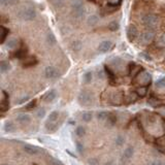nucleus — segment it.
<instances>
[{"label": "nucleus", "mask_w": 165, "mask_h": 165, "mask_svg": "<svg viewBox=\"0 0 165 165\" xmlns=\"http://www.w3.org/2000/svg\"><path fill=\"white\" fill-rule=\"evenodd\" d=\"M73 165H75V164H73Z\"/></svg>", "instance_id": "57"}, {"label": "nucleus", "mask_w": 165, "mask_h": 165, "mask_svg": "<svg viewBox=\"0 0 165 165\" xmlns=\"http://www.w3.org/2000/svg\"><path fill=\"white\" fill-rule=\"evenodd\" d=\"M110 115H111V113H107V111H99V113H97V119L99 121L106 122Z\"/></svg>", "instance_id": "32"}, {"label": "nucleus", "mask_w": 165, "mask_h": 165, "mask_svg": "<svg viewBox=\"0 0 165 165\" xmlns=\"http://www.w3.org/2000/svg\"><path fill=\"white\" fill-rule=\"evenodd\" d=\"M87 22L90 26H95V25L99 22V18H98V16H96V15H92V16H90L88 18Z\"/></svg>", "instance_id": "31"}, {"label": "nucleus", "mask_w": 165, "mask_h": 165, "mask_svg": "<svg viewBox=\"0 0 165 165\" xmlns=\"http://www.w3.org/2000/svg\"><path fill=\"white\" fill-rule=\"evenodd\" d=\"M52 3L56 8H60V7L63 6V3H64V0H52Z\"/></svg>", "instance_id": "44"}, {"label": "nucleus", "mask_w": 165, "mask_h": 165, "mask_svg": "<svg viewBox=\"0 0 165 165\" xmlns=\"http://www.w3.org/2000/svg\"><path fill=\"white\" fill-rule=\"evenodd\" d=\"M107 3L113 7H118L122 3V0H107Z\"/></svg>", "instance_id": "41"}, {"label": "nucleus", "mask_w": 165, "mask_h": 165, "mask_svg": "<svg viewBox=\"0 0 165 165\" xmlns=\"http://www.w3.org/2000/svg\"><path fill=\"white\" fill-rule=\"evenodd\" d=\"M158 42L161 45H165V33H163V34L161 35V36L159 37L158 39Z\"/></svg>", "instance_id": "51"}, {"label": "nucleus", "mask_w": 165, "mask_h": 165, "mask_svg": "<svg viewBox=\"0 0 165 165\" xmlns=\"http://www.w3.org/2000/svg\"><path fill=\"white\" fill-rule=\"evenodd\" d=\"M155 86H156V88H158V89L165 88V77L158 78V80L156 81V83H155Z\"/></svg>", "instance_id": "35"}, {"label": "nucleus", "mask_w": 165, "mask_h": 165, "mask_svg": "<svg viewBox=\"0 0 165 165\" xmlns=\"http://www.w3.org/2000/svg\"><path fill=\"white\" fill-rule=\"evenodd\" d=\"M47 42L50 45H54L56 42H57V39H56L54 33H52V32L48 33V34H47Z\"/></svg>", "instance_id": "30"}, {"label": "nucleus", "mask_w": 165, "mask_h": 165, "mask_svg": "<svg viewBox=\"0 0 165 165\" xmlns=\"http://www.w3.org/2000/svg\"><path fill=\"white\" fill-rule=\"evenodd\" d=\"M93 80V73L91 71H87L84 73L83 75V82L84 84H86V85H88V84H90L91 82H92Z\"/></svg>", "instance_id": "25"}, {"label": "nucleus", "mask_w": 165, "mask_h": 165, "mask_svg": "<svg viewBox=\"0 0 165 165\" xmlns=\"http://www.w3.org/2000/svg\"><path fill=\"white\" fill-rule=\"evenodd\" d=\"M88 164L89 165H100L99 160L97 158H90L88 160Z\"/></svg>", "instance_id": "49"}, {"label": "nucleus", "mask_w": 165, "mask_h": 165, "mask_svg": "<svg viewBox=\"0 0 165 165\" xmlns=\"http://www.w3.org/2000/svg\"><path fill=\"white\" fill-rule=\"evenodd\" d=\"M51 165H62L60 161H58L57 159H52L51 160Z\"/></svg>", "instance_id": "52"}, {"label": "nucleus", "mask_w": 165, "mask_h": 165, "mask_svg": "<svg viewBox=\"0 0 165 165\" xmlns=\"http://www.w3.org/2000/svg\"><path fill=\"white\" fill-rule=\"evenodd\" d=\"M148 165H165V164L161 161V160L154 159V160H152V161H150L148 163Z\"/></svg>", "instance_id": "47"}, {"label": "nucleus", "mask_w": 165, "mask_h": 165, "mask_svg": "<svg viewBox=\"0 0 165 165\" xmlns=\"http://www.w3.org/2000/svg\"><path fill=\"white\" fill-rule=\"evenodd\" d=\"M98 78H100V80H103V78H104V72H103L102 70H100V71L98 72Z\"/></svg>", "instance_id": "53"}, {"label": "nucleus", "mask_w": 165, "mask_h": 165, "mask_svg": "<svg viewBox=\"0 0 165 165\" xmlns=\"http://www.w3.org/2000/svg\"><path fill=\"white\" fill-rule=\"evenodd\" d=\"M119 27H120V25H119V23L117 21L111 22L110 25H108V29H110L111 31H117V30L119 29Z\"/></svg>", "instance_id": "38"}, {"label": "nucleus", "mask_w": 165, "mask_h": 165, "mask_svg": "<svg viewBox=\"0 0 165 165\" xmlns=\"http://www.w3.org/2000/svg\"><path fill=\"white\" fill-rule=\"evenodd\" d=\"M105 165H113V162H111V161H110V162H108V163H106Z\"/></svg>", "instance_id": "54"}, {"label": "nucleus", "mask_w": 165, "mask_h": 165, "mask_svg": "<svg viewBox=\"0 0 165 165\" xmlns=\"http://www.w3.org/2000/svg\"><path fill=\"white\" fill-rule=\"evenodd\" d=\"M59 128V123H45V130L49 133H54Z\"/></svg>", "instance_id": "19"}, {"label": "nucleus", "mask_w": 165, "mask_h": 165, "mask_svg": "<svg viewBox=\"0 0 165 165\" xmlns=\"http://www.w3.org/2000/svg\"><path fill=\"white\" fill-rule=\"evenodd\" d=\"M71 8H72V15L75 19H80L85 14V6H84L82 0H72Z\"/></svg>", "instance_id": "1"}, {"label": "nucleus", "mask_w": 165, "mask_h": 165, "mask_svg": "<svg viewBox=\"0 0 165 165\" xmlns=\"http://www.w3.org/2000/svg\"><path fill=\"white\" fill-rule=\"evenodd\" d=\"M28 100H29V96H24V97L18 99V104H23V103H25Z\"/></svg>", "instance_id": "50"}, {"label": "nucleus", "mask_w": 165, "mask_h": 165, "mask_svg": "<svg viewBox=\"0 0 165 165\" xmlns=\"http://www.w3.org/2000/svg\"><path fill=\"white\" fill-rule=\"evenodd\" d=\"M56 97H57V92H56L55 90H51L45 94L44 99L45 102H53L56 99Z\"/></svg>", "instance_id": "18"}, {"label": "nucleus", "mask_w": 165, "mask_h": 165, "mask_svg": "<svg viewBox=\"0 0 165 165\" xmlns=\"http://www.w3.org/2000/svg\"><path fill=\"white\" fill-rule=\"evenodd\" d=\"M118 165H120V164H118Z\"/></svg>", "instance_id": "58"}, {"label": "nucleus", "mask_w": 165, "mask_h": 165, "mask_svg": "<svg viewBox=\"0 0 165 165\" xmlns=\"http://www.w3.org/2000/svg\"><path fill=\"white\" fill-rule=\"evenodd\" d=\"M32 121V118L30 115H28V114H19V115L17 116V122L19 124H21V125H28V124H30Z\"/></svg>", "instance_id": "12"}, {"label": "nucleus", "mask_w": 165, "mask_h": 165, "mask_svg": "<svg viewBox=\"0 0 165 165\" xmlns=\"http://www.w3.org/2000/svg\"><path fill=\"white\" fill-rule=\"evenodd\" d=\"M123 100H124V97H123V95H122L120 92L113 94L111 101H114V103H115V104H120L121 101H123Z\"/></svg>", "instance_id": "23"}, {"label": "nucleus", "mask_w": 165, "mask_h": 165, "mask_svg": "<svg viewBox=\"0 0 165 165\" xmlns=\"http://www.w3.org/2000/svg\"><path fill=\"white\" fill-rule=\"evenodd\" d=\"M155 144H156V148L159 150L162 153H165V135L160 136L155 140Z\"/></svg>", "instance_id": "14"}, {"label": "nucleus", "mask_w": 165, "mask_h": 165, "mask_svg": "<svg viewBox=\"0 0 165 165\" xmlns=\"http://www.w3.org/2000/svg\"><path fill=\"white\" fill-rule=\"evenodd\" d=\"M122 63H123V61H122L121 58H119V57H116L111 60V65L115 66V67H120L122 65Z\"/></svg>", "instance_id": "39"}, {"label": "nucleus", "mask_w": 165, "mask_h": 165, "mask_svg": "<svg viewBox=\"0 0 165 165\" xmlns=\"http://www.w3.org/2000/svg\"><path fill=\"white\" fill-rule=\"evenodd\" d=\"M75 147H77V151L80 154H83L84 153V146H83V144L81 143V141H77L75 143Z\"/></svg>", "instance_id": "45"}, {"label": "nucleus", "mask_w": 165, "mask_h": 165, "mask_svg": "<svg viewBox=\"0 0 165 165\" xmlns=\"http://www.w3.org/2000/svg\"><path fill=\"white\" fill-rule=\"evenodd\" d=\"M36 116H37V118H39V119H41V118H45V108H39L38 111H37V113H36Z\"/></svg>", "instance_id": "46"}, {"label": "nucleus", "mask_w": 165, "mask_h": 165, "mask_svg": "<svg viewBox=\"0 0 165 165\" xmlns=\"http://www.w3.org/2000/svg\"><path fill=\"white\" fill-rule=\"evenodd\" d=\"M19 17L24 21H32L36 18V12L32 7H26V8H23L22 11H20Z\"/></svg>", "instance_id": "4"}, {"label": "nucleus", "mask_w": 165, "mask_h": 165, "mask_svg": "<svg viewBox=\"0 0 165 165\" xmlns=\"http://www.w3.org/2000/svg\"><path fill=\"white\" fill-rule=\"evenodd\" d=\"M137 28H136L134 25H129L128 28H127V31H126V34H127V38H128L129 41H133L134 39L136 38L137 36Z\"/></svg>", "instance_id": "11"}, {"label": "nucleus", "mask_w": 165, "mask_h": 165, "mask_svg": "<svg viewBox=\"0 0 165 165\" xmlns=\"http://www.w3.org/2000/svg\"><path fill=\"white\" fill-rule=\"evenodd\" d=\"M133 155H134V149L132 148V147H128V148H126L123 152V157L126 159H130Z\"/></svg>", "instance_id": "24"}, {"label": "nucleus", "mask_w": 165, "mask_h": 165, "mask_svg": "<svg viewBox=\"0 0 165 165\" xmlns=\"http://www.w3.org/2000/svg\"><path fill=\"white\" fill-rule=\"evenodd\" d=\"M2 165H11V164H2Z\"/></svg>", "instance_id": "55"}, {"label": "nucleus", "mask_w": 165, "mask_h": 165, "mask_svg": "<svg viewBox=\"0 0 165 165\" xmlns=\"http://www.w3.org/2000/svg\"><path fill=\"white\" fill-rule=\"evenodd\" d=\"M16 3V0H1L2 6H12Z\"/></svg>", "instance_id": "42"}, {"label": "nucleus", "mask_w": 165, "mask_h": 165, "mask_svg": "<svg viewBox=\"0 0 165 165\" xmlns=\"http://www.w3.org/2000/svg\"><path fill=\"white\" fill-rule=\"evenodd\" d=\"M93 99H94L93 94L91 93L90 91H86V90L81 91L80 94H78V103L83 106L90 105V103L93 101Z\"/></svg>", "instance_id": "3"}, {"label": "nucleus", "mask_w": 165, "mask_h": 165, "mask_svg": "<svg viewBox=\"0 0 165 165\" xmlns=\"http://www.w3.org/2000/svg\"><path fill=\"white\" fill-rule=\"evenodd\" d=\"M27 52H28V50H27L26 47H21L19 50H17L16 52H15L14 57L18 58V59H22L23 60L24 58L27 57Z\"/></svg>", "instance_id": "16"}, {"label": "nucleus", "mask_w": 165, "mask_h": 165, "mask_svg": "<svg viewBox=\"0 0 165 165\" xmlns=\"http://www.w3.org/2000/svg\"><path fill=\"white\" fill-rule=\"evenodd\" d=\"M34 165H36V164H34Z\"/></svg>", "instance_id": "56"}, {"label": "nucleus", "mask_w": 165, "mask_h": 165, "mask_svg": "<svg viewBox=\"0 0 165 165\" xmlns=\"http://www.w3.org/2000/svg\"><path fill=\"white\" fill-rule=\"evenodd\" d=\"M116 122H117V117L115 115H113V114H111L110 117L107 118V120H106L105 124L108 126H113L116 124Z\"/></svg>", "instance_id": "36"}, {"label": "nucleus", "mask_w": 165, "mask_h": 165, "mask_svg": "<svg viewBox=\"0 0 165 165\" xmlns=\"http://www.w3.org/2000/svg\"><path fill=\"white\" fill-rule=\"evenodd\" d=\"M59 118H60V113L58 111H54L49 115V118H48L45 123H58Z\"/></svg>", "instance_id": "17"}, {"label": "nucleus", "mask_w": 165, "mask_h": 165, "mask_svg": "<svg viewBox=\"0 0 165 165\" xmlns=\"http://www.w3.org/2000/svg\"><path fill=\"white\" fill-rule=\"evenodd\" d=\"M104 71L106 73V77H107L108 78V81H110V83L111 84H114L115 83V73H114L113 70L111 69L108 66H104Z\"/></svg>", "instance_id": "21"}, {"label": "nucleus", "mask_w": 165, "mask_h": 165, "mask_svg": "<svg viewBox=\"0 0 165 165\" xmlns=\"http://www.w3.org/2000/svg\"><path fill=\"white\" fill-rule=\"evenodd\" d=\"M71 48H72V50H73V51H75V52H78V51H80L81 49H82V42L78 41V40H77V41L72 42Z\"/></svg>", "instance_id": "40"}, {"label": "nucleus", "mask_w": 165, "mask_h": 165, "mask_svg": "<svg viewBox=\"0 0 165 165\" xmlns=\"http://www.w3.org/2000/svg\"><path fill=\"white\" fill-rule=\"evenodd\" d=\"M5 45H6L7 49L15 50V49H17L18 45H19V40H18L17 38H11V39H8L6 41Z\"/></svg>", "instance_id": "20"}, {"label": "nucleus", "mask_w": 165, "mask_h": 165, "mask_svg": "<svg viewBox=\"0 0 165 165\" xmlns=\"http://www.w3.org/2000/svg\"><path fill=\"white\" fill-rule=\"evenodd\" d=\"M23 150H24L25 153L32 155V156H35V155H38L41 153L42 149H39L37 147L33 146V144H25L23 146Z\"/></svg>", "instance_id": "8"}, {"label": "nucleus", "mask_w": 165, "mask_h": 165, "mask_svg": "<svg viewBox=\"0 0 165 165\" xmlns=\"http://www.w3.org/2000/svg\"><path fill=\"white\" fill-rule=\"evenodd\" d=\"M159 23H160L159 17L156 16V15L149 14V15H146V16L143 17V24L146 27L151 28V29L157 28V26L159 25Z\"/></svg>", "instance_id": "2"}, {"label": "nucleus", "mask_w": 165, "mask_h": 165, "mask_svg": "<svg viewBox=\"0 0 165 165\" xmlns=\"http://www.w3.org/2000/svg\"><path fill=\"white\" fill-rule=\"evenodd\" d=\"M139 57H140V58H143V59L144 60H146V61H149V62H150V61H152V57H151V56H150L149 54H147V53H140V54H139Z\"/></svg>", "instance_id": "48"}, {"label": "nucleus", "mask_w": 165, "mask_h": 165, "mask_svg": "<svg viewBox=\"0 0 165 165\" xmlns=\"http://www.w3.org/2000/svg\"><path fill=\"white\" fill-rule=\"evenodd\" d=\"M155 38V32L153 30H148V31H144L141 33L139 40L143 45H149L153 41V39Z\"/></svg>", "instance_id": "6"}, {"label": "nucleus", "mask_w": 165, "mask_h": 165, "mask_svg": "<svg viewBox=\"0 0 165 165\" xmlns=\"http://www.w3.org/2000/svg\"><path fill=\"white\" fill-rule=\"evenodd\" d=\"M86 132H87V130H86V128L84 126H78L75 128V134L78 137H84L86 135Z\"/></svg>", "instance_id": "29"}, {"label": "nucleus", "mask_w": 165, "mask_h": 165, "mask_svg": "<svg viewBox=\"0 0 165 165\" xmlns=\"http://www.w3.org/2000/svg\"><path fill=\"white\" fill-rule=\"evenodd\" d=\"M9 108V98L8 94L5 91H1V99H0V111L1 113L7 111Z\"/></svg>", "instance_id": "7"}, {"label": "nucleus", "mask_w": 165, "mask_h": 165, "mask_svg": "<svg viewBox=\"0 0 165 165\" xmlns=\"http://www.w3.org/2000/svg\"><path fill=\"white\" fill-rule=\"evenodd\" d=\"M8 32L9 30L7 29V28L1 26L0 27V35H1V44H4V41H5L7 35H8Z\"/></svg>", "instance_id": "26"}, {"label": "nucleus", "mask_w": 165, "mask_h": 165, "mask_svg": "<svg viewBox=\"0 0 165 165\" xmlns=\"http://www.w3.org/2000/svg\"><path fill=\"white\" fill-rule=\"evenodd\" d=\"M124 143H125V137L123 135H118L115 139V144H117L118 147H121L123 146Z\"/></svg>", "instance_id": "37"}, {"label": "nucleus", "mask_w": 165, "mask_h": 165, "mask_svg": "<svg viewBox=\"0 0 165 165\" xmlns=\"http://www.w3.org/2000/svg\"><path fill=\"white\" fill-rule=\"evenodd\" d=\"M148 103L150 105L153 106V107H160V106H162L164 104L161 100H158V99H155V98H150Z\"/></svg>", "instance_id": "27"}, {"label": "nucleus", "mask_w": 165, "mask_h": 165, "mask_svg": "<svg viewBox=\"0 0 165 165\" xmlns=\"http://www.w3.org/2000/svg\"><path fill=\"white\" fill-rule=\"evenodd\" d=\"M16 124L12 121H6L3 125V130L6 132V133H14L16 131Z\"/></svg>", "instance_id": "15"}, {"label": "nucleus", "mask_w": 165, "mask_h": 165, "mask_svg": "<svg viewBox=\"0 0 165 165\" xmlns=\"http://www.w3.org/2000/svg\"><path fill=\"white\" fill-rule=\"evenodd\" d=\"M138 78V84L141 85V87H148L150 84L152 83V75L151 73L143 71L137 75Z\"/></svg>", "instance_id": "5"}, {"label": "nucleus", "mask_w": 165, "mask_h": 165, "mask_svg": "<svg viewBox=\"0 0 165 165\" xmlns=\"http://www.w3.org/2000/svg\"><path fill=\"white\" fill-rule=\"evenodd\" d=\"M114 48V44L111 40H103L98 45V51L100 53H107L111 52Z\"/></svg>", "instance_id": "10"}, {"label": "nucleus", "mask_w": 165, "mask_h": 165, "mask_svg": "<svg viewBox=\"0 0 165 165\" xmlns=\"http://www.w3.org/2000/svg\"><path fill=\"white\" fill-rule=\"evenodd\" d=\"M0 68H1V72L2 73L7 72L9 69H11V64H9L8 61L3 60V61H1V64H0Z\"/></svg>", "instance_id": "28"}, {"label": "nucleus", "mask_w": 165, "mask_h": 165, "mask_svg": "<svg viewBox=\"0 0 165 165\" xmlns=\"http://www.w3.org/2000/svg\"><path fill=\"white\" fill-rule=\"evenodd\" d=\"M135 92L138 95V97H144V96L147 95V93H148V88L147 87H139Z\"/></svg>", "instance_id": "34"}, {"label": "nucleus", "mask_w": 165, "mask_h": 165, "mask_svg": "<svg viewBox=\"0 0 165 165\" xmlns=\"http://www.w3.org/2000/svg\"><path fill=\"white\" fill-rule=\"evenodd\" d=\"M138 98V95L136 94V92H131L128 96L126 97V101H128L129 103L130 102H135Z\"/></svg>", "instance_id": "33"}, {"label": "nucleus", "mask_w": 165, "mask_h": 165, "mask_svg": "<svg viewBox=\"0 0 165 165\" xmlns=\"http://www.w3.org/2000/svg\"><path fill=\"white\" fill-rule=\"evenodd\" d=\"M45 75L47 78H56L60 75V72L54 66H47L45 69Z\"/></svg>", "instance_id": "9"}, {"label": "nucleus", "mask_w": 165, "mask_h": 165, "mask_svg": "<svg viewBox=\"0 0 165 165\" xmlns=\"http://www.w3.org/2000/svg\"><path fill=\"white\" fill-rule=\"evenodd\" d=\"M35 105H36V99H33V100L29 101V103L25 106V110L30 111V110H32V108H34Z\"/></svg>", "instance_id": "43"}, {"label": "nucleus", "mask_w": 165, "mask_h": 165, "mask_svg": "<svg viewBox=\"0 0 165 165\" xmlns=\"http://www.w3.org/2000/svg\"><path fill=\"white\" fill-rule=\"evenodd\" d=\"M81 118H82L83 122H85V123H89V122H91L93 119V113L92 111H84Z\"/></svg>", "instance_id": "22"}, {"label": "nucleus", "mask_w": 165, "mask_h": 165, "mask_svg": "<svg viewBox=\"0 0 165 165\" xmlns=\"http://www.w3.org/2000/svg\"><path fill=\"white\" fill-rule=\"evenodd\" d=\"M37 64V59L34 56H27L26 58H24L22 61V66L23 67H31Z\"/></svg>", "instance_id": "13"}]
</instances>
